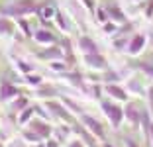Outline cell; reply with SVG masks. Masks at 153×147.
I'll use <instances>...</instances> for the list:
<instances>
[{"instance_id":"9c48e42d","label":"cell","mask_w":153,"mask_h":147,"mask_svg":"<svg viewBox=\"0 0 153 147\" xmlns=\"http://www.w3.org/2000/svg\"><path fill=\"white\" fill-rule=\"evenodd\" d=\"M37 57L43 59V61H59V59H63V51L59 47H47V49H41L39 53H37Z\"/></svg>"},{"instance_id":"74e56055","label":"cell","mask_w":153,"mask_h":147,"mask_svg":"<svg viewBox=\"0 0 153 147\" xmlns=\"http://www.w3.org/2000/svg\"><path fill=\"white\" fill-rule=\"evenodd\" d=\"M0 147H4V145H2V143H0Z\"/></svg>"},{"instance_id":"d590c367","label":"cell","mask_w":153,"mask_h":147,"mask_svg":"<svg viewBox=\"0 0 153 147\" xmlns=\"http://www.w3.org/2000/svg\"><path fill=\"white\" fill-rule=\"evenodd\" d=\"M104 147H114V145H112V143H104Z\"/></svg>"},{"instance_id":"484cf974","label":"cell","mask_w":153,"mask_h":147,"mask_svg":"<svg viewBox=\"0 0 153 147\" xmlns=\"http://www.w3.org/2000/svg\"><path fill=\"white\" fill-rule=\"evenodd\" d=\"M145 18L153 20V0H149V2H147V8H145Z\"/></svg>"},{"instance_id":"603a6c76","label":"cell","mask_w":153,"mask_h":147,"mask_svg":"<svg viewBox=\"0 0 153 147\" xmlns=\"http://www.w3.org/2000/svg\"><path fill=\"white\" fill-rule=\"evenodd\" d=\"M49 65H51V69H53V71H61V73H63V71H67V65H65V63H59V61H51Z\"/></svg>"},{"instance_id":"ba28073f","label":"cell","mask_w":153,"mask_h":147,"mask_svg":"<svg viewBox=\"0 0 153 147\" xmlns=\"http://www.w3.org/2000/svg\"><path fill=\"white\" fill-rule=\"evenodd\" d=\"M104 92L108 94V96H112L114 100H124V102L128 100V92L122 88V86L114 85V82H108V85H104Z\"/></svg>"},{"instance_id":"e0dca14e","label":"cell","mask_w":153,"mask_h":147,"mask_svg":"<svg viewBox=\"0 0 153 147\" xmlns=\"http://www.w3.org/2000/svg\"><path fill=\"white\" fill-rule=\"evenodd\" d=\"M33 114H36V108H24V112H22V116L18 118V124H27V122L33 118Z\"/></svg>"},{"instance_id":"f546056e","label":"cell","mask_w":153,"mask_h":147,"mask_svg":"<svg viewBox=\"0 0 153 147\" xmlns=\"http://www.w3.org/2000/svg\"><path fill=\"white\" fill-rule=\"evenodd\" d=\"M104 31H106V33H112V31H116V26H114V24H106V22H104Z\"/></svg>"},{"instance_id":"836d02e7","label":"cell","mask_w":153,"mask_h":147,"mask_svg":"<svg viewBox=\"0 0 153 147\" xmlns=\"http://www.w3.org/2000/svg\"><path fill=\"white\" fill-rule=\"evenodd\" d=\"M126 145L128 147H140V143H135L134 139H130V137H126Z\"/></svg>"},{"instance_id":"cb8c5ba5","label":"cell","mask_w":153,"mask_h":147,"mask_svg":"<svg viewBox=\"0 0 153 147\" xmlns=\"http://www.w3.org/2000/svg\"><path fill=\"white\" fill-rule=\"evenodd\" d=\"M63 102H65V104H67V106H69V108H71V110H73V112H82V108H81V106H79V104H75V102H71V100H69V98H63Z\"/></svg>"},{"instance_id":"f1b7e54d","label":"cell","mask_w":153,"mask_h":147,"mask_svg":"<svg viewBox=\"0 0 153 147\" xmlns=\"http://www.w3.org/2000/svg\"><path fill=\"white\" fill-rule=\"evenodd\" d=\"M82 2H85V8L86 10H90V12H94V0H82Z\"/></svg>"},{"instance_id":"ac0fdd59","label":"cell","mask_w":153,"mask_h":147,"mask_svg":"<svg viewBox=\"0 0 153 147\" xmlns=\"http://www.w3.org/2000/svg\"><path fill=\"white\" fill-rule=\"evenodd\" d=\"M135 69H140V71H143L145 75H149L153 79V65L147 61H140V63H135Z\"/></svg>"},{"instance_id":"d6a6232c","label":"cell","mask_w":153,"mask_h":147,"mask_svg":"<svg viewBox=\"0 0 153 147\" xmlns=\"http://www.w3.org/2000/svg\"><path fill=\"white\" fill-rule=\"evenodd\" d=\"M69 147H85V143H82L81 139H75V141L69 143Z\"/></svg>"},{"instance_id":"8992f818","label":"cell","mask_w":153,"mask_h":147,"mask_svg":"<svg viewBox=\"0 0 153 147\" xmlns=\"http://www.w3.org/2000/svg\"><path fill=\"white\" fill-rule=\"evenodd\" d=\"M145 43H147V39H145L143 33H135V36L130 39V45H128V53H130V55H140L141 51H143Z\"/></svg>"},{"instance_id":"6da1fadb","label":"cell","mask_w":153,"mask_h":147,"mask_svg":"<svg viewBox=\"0 0 153 147\" xmlns=\"http://www.w3.org/2000/svg\"><path fill=\"white\" fill-rule=\"evenodd\" d=\"M37 12V6L33 0H14L10 4H4L0 8V14L2 16H16V18H22L26 14Z\"/></svg>"},{"instance_id":"7c38bea8","label":"cell","mask_w":153,"mask_h":147,"mask_svg":"<svg viewBox=\"0 0 153 147\" xmlns=\"http://www.w3.org/2000/svg\"><path fill=\"white\" fill-rule=\"evenodd\" d=\"M79 49H81L85 55H88V53H98V45L92 41V37H88V36H81L79 37Z\"/></svg>"},{"instance_id":"8fae6325","label":"cell","mask_w":153,"mask_h":147,"mask_svg":"<svg viewBox=\"0 0 153 147\" xmlns=\"http://www.w3.org/2000/svg\"><path fill=\"white\" fill-rule=\"evenodd\" d=\"M85 63L88 65V67H92V69H100V71L106 69V59H104L100 53H88V55H85Z\"/></svg>"},{"instance_id":"52a82bcc","label":"cell","mask_w":153,"mask_h":147,"mask_svg":"<svg viewBox=\"0 0 153 147\" xmlns=\"http://www.w3.org/2000/svg\"><path fill=\"white\" fill-rule=\"evenodd\" d=\"M30 129L36 131L41 139H49L51 137V125L43 124V122H39V120H30Z\"/></svg>"},{"instance_id":"d4e9b609","label":"cell","mask_w":153,"mask_h":147,"mask_svg":"<svg viewBox=\"0 0 153 147\" xmlns=\"http://www.w3.org/2000/svg\"><path fill=\"white\" fill-rule=\"evenodd\" d=\"M18 67H20V71L26 73V75L32 73V65H27V63H24V61H18Z\"/></svg>"},{"instance_id":"e575fe53","label":"cell","mask_w":153,"mask_h":147,"mask_svg":"<svg viewBox=\"0 0 153 147\" xmlns=\"http://www.w3.org/2000/svg\"><path fill=\"white\" fill-rule=\"evenodd\" d=\"M149 141L153 143V124H151V128H149Z\"/></svg>"},{"instance_id":"d6986e66","label":"cell","mask_w":153,"mask_h":147,"mask_svg":"<svg viewBox=\"0 0 153 147\" xmlns=\"http://www.w3.org/2000/svg\"><path fill=\"white\" fill-rule=\"evenodd\" d=\"M12 108H14L16 112H18V110H24V108H27V98H26V96H18V98H16V102L12 104Z\"/></svg>"},{"instance_id":"2e32d148","label":"cell","mask_w":153,"mask_h":147,"mask_svg":"<svg viewBox=\"0 0 153 147\" xmlns=\"http://www.w3.org/2000/svg\"><path fill=\"white\" fill-rule=\"evenodd\" d=\"M37 14H39L41 20H49V18H55V10L51 6H39L37 8Z\"/></svg>"},{"instance_id":"30bf717a","label":"cell","mask_w":153,"mask_h":147,"mask_svg":"<svg viewBox=\"0 0 153 147\" xmlns=\"http://www.w3.org/2000/svg\"><path fill=\"white\" fill-rule=\"evenodd\" d=\"M45 108H47V110H51L57 118H63V120H67V122L71 120L69 110H67V108H63L59 102H55V100H47V102H45Z\"/></svg>"},{"instance_id":"44dd1931","label":"cell","mask_w":153,"mask_h":147,"mask_svg":"<svg viewBox=\"0 0 153 147\" xmlns=\"http://www.w3.org/2000/svg\"><path fill=\"white\" fill-rule=\"evenodd\" d=\"M55 20H57V26L61 27L63 31H69V24L65 22V18L61 16V14H55Z\"/></svg>"},{"instance_id":"7402d4cb","label":"cell","mask_w":153,"mask_h":147,"mask_svg":"<svg viewBox=\"0 0 153 147\" xmlns=\"http://www.w3.org/2000/svg\"><path fill=\"white\" fill-rule=\"evenodd\" d=\"M24 139H26V141H41V137L37 134H32V131H30V129H27V131H24Z\"/></svg>"},{"instance_id":"8d00e7d4","label":"cell","mask_w":153,"mask_h":147,"mask_svg":"<svg viewBox=\"0 0 153 147\" xmlns=\"http://www.w3.org/2000/svg\"><path fill=\"white\" fill-rule=\"evenodd\" d=\"M37 147H45V145H41V143H39V145H37Z\"/></svg>"},{"instance_id":"4316f807","label":"cell","mask_w":153,"mask_h":147,"mask_svg":"<svg viewBox=\"0 0 153 147\" xmlns=\"http://www.w3.org/2000/svg\"><path fill=\"white\" fill-rule=\"evenodd\" d=\"M147 98H149V114L153 116V86H149V90H147Z\"/></svg>"},{"instance_id":"83f0119b","label":"cell","mask_w":153,"mask_h":147,"mask_svg":"<svg viewBox=\"0 0 153 147\" xmlns=\"http://www.w3.org/2000/svg\"><path fill=\"white\" fill-rule=\"evenodd\" d=\"M96 16H98V20H100V22H108V20H106V8H100L98 10V12H96Z\"/></svg>"},{"instance_id":"5bb4252c","label":"cell","mask_w":153,"mask_h":147,"mask_svg":"<svg viewBox=\"0 0 153 147\" xmlns=\"http://www.w3.org/2000/svg\"><path fill=\"white\" fill-rule=\"evenodd\" d=\"M106 8V14H108V18H112V22H126V16H124V12H122L120 8H118L116 4H110V6H104Z\"/></svg>"},{"instance_id":"277c9868","label":"cell","mask_w":153,"mask_h":147,"mask_svg":"<svg viewBox=\"0 0 153 147\" xmlns=\"http://www.w3.org/2000/svg\"><path fill=\"white\" fill-rule=\"evenodd\" d=\"M124 120H128L134 128H137V125L141 124V110L135 102H130L124 108Z\"/></svg>"},{"instance_id":"7a4b0ae2","label":"cell","mask_w":153,"mask_h":147,"mask_svg":"<svg viewBox=\"0 0 153 147\" xmlns=\"http://www.w3.org/2000/svg\"><path fill=\"white\" fill-rule=\"evenodd\" d=\"M102 110H104V114L108 116L110 124H112L114 128H120V124L124 122V108L114 104V102H108V100H102Z\"/></svg>"},{"instance_id":"4fadbf2b","label":"cell","mask_w":153,"mask_h":147,"mask_svg":"<svg viewBox=\"0 0 153 147\" xmlns=\"http://www.w3.org/2000/svg\"><path fill=\"white\" fill-rule=\"evenodd\" d=\"M33 39H36L37 43H41V45H53L57 37H55L49 30H37L36 33H33Z\"/></svg>"},{"instance_id":"ffe728a7","label":"cell","mask_w":153,"mask_h":147,"mask_svg":"<svg viewBox=\"0 0 153 147\" xmlns=\"http://www.w3.org/2000/svg\"><path fill=\"white\" fill-rule=\"evenodd\" d=\"M18 26L22 27V31L26 33V37H32V36H33V33H32V27L27 26V22H26L24 18H20V20H18Z\"/></svg>"},{"instance_id":"3957f363","label":"cell","mask_w":153,"mask_h":147,"mask_svg":"<svg viewBox=\"0 0 153 147\" xmlns=\"http://www.w3.org/2000/svg\"><path fill=\"white\" fill-rule=\"evenodd\" d=\"M81 120H82V124H85V128L88 129L90 134L94 135L96 139H104L106 137V131H104V125L100 124L96 118H92V116H88V114H82L81 116Z\"/></svg>"},{"instance_id":"5b68a950","label":"cell","mask_w":153,"mask_h":147,"mask_svg":"<svg viewBox=\"0 0 153 147\" xmlns=\"http://www.w3.org/2000/svg\"><path fill=\"white\" fill-rule=\"evenodd\" d=\"M20 90L8 82V80H2L0 82V102H8V100H14V96H18Z\"/></svg>"},{"instance_id":"4dcf8cb0","label":"cell","mask_w":153,"mask_h":147,"mask_svg":"<svg viewBox=\"0 0 153 147\" xmlns=\"http://www.w3.org/2000/svg\"><path fill=\"white\" fill-rule=\"evenodd\" d=\"M27 82H32V85H39L41 76H30V75H27Z\"/></svg>"},{"instance_id":"9a60e30c","label":"cell","mask_w":153,"mask_h":147,"mask_svg":"<svg viewBox=\"0 0 153 147\" xmlns=\"http://www.w3.org/2000/svg\"><path fill=\"white\" fill-rule=\"evenodd\" d=\"M0 36H6V37L14 36V24L10 20L0 18Z\"/></svg>"},{"instance_id":"1f68e13d","label":"cell","mask_w":153,"mask_h":147,"mask_svg":"<svg viewBox=\"0 0 153 147\" xmlns=\"http://www.w3.org/2000/svg\"><path fill=\"white\" fill-rule=\"evenodd\" d=\"M45 147H59V141H57V139H47Z\"/></svg>"}]
</instances>
